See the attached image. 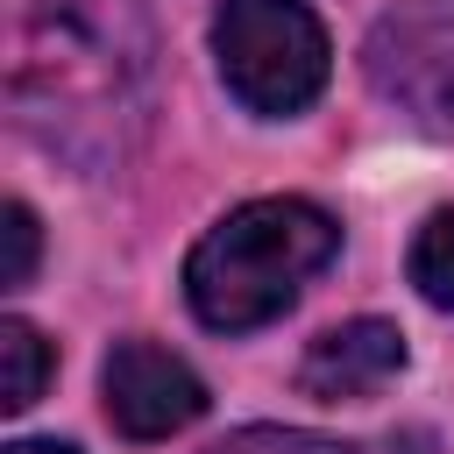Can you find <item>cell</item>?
Segmentation results:
<instances>
[{"label":"cell","instance_id":"1","mask_svg":"<svg viewBox=\"0 0 454 454\" xmlns=\"http://www.w3.org/2000/svg\"><path fill=\"white\" fill-rule=\"evenodd\" d=\"M149 78L156 28L142 0H28L7 106L43 149L71 156L78 170H106L149 121Z\"/></svg>","mask_w":454,"mask_h":454},{"label":"cell","instance_id":"2","mask_svg":"<svg viewBox=\"0 0 454 454\" xmlns=\"http://www.w3.org/2000/svg\"><path fill=\"white\" fill-rule=\"evenodd\" d=\"M340 255V227L312 199H248L184 255V298L213 333H248L291 312V298Z\"/></svg>","mask_w":454,"mask_h":454},{"label":"cell","instance_id":"3","mask_svg":"<svg viewBox=\"0 0 454 454\" xmlns=\"http://www.w3.org/2000/svg\"><path fill=\"white\" fill-rule=\"evenodd\" d=\"M213 57H220L227 92L270 121L312 106L333 71V43L305 0H220Z\"/></svg>","mask_w":454,"mask_h":454},{"label":"cell","instance_id":"4","mask_svg":"<svg viewBox=\"0 0 454 454\" xmlns=\"http://www.w3.org/2000/svg\"><path fill=\"white\" fill-rule=\"evenodd\" d=\"M362 71L404 114L454 121V0H404V7H390L369 28V43H362Z\"/></svg>","mask_w":454,"mask_h":454},{"label":"cell","instance_id":"5","mask_svg":"<svg viewBox=\"0 0 454 454\" xmlns=\"http://www.w3.org/2000/svg\"><path fill=\"white\" fill-rule=\"evenodd\" d=\"M99 390H106L114 433H128V440H170L206 411V383L156 340H114Z\"/></svg>","mask_w":454,"mask_h":454},{"label":"cell","instance_id":"6","mask_svg":"<svg viewBox=\"0 0 454 454\" xmlns=\"http://www.w3.org/2000/svg\"><path fill=\"white\" fill-rule=\"evenodd\" d=\"M397 369H404V333H397L390 319H348V326H326V333L305 348V362H298V390L340 404V397H369V390H383Z\"/></svg>","mask_w":454,"mask_h":454},{"label":"cell","instance_id":"7","mask_svg":"<svg viewBox=\"0 0 454 454\" xmlns=\"http://www.w3.org/2000/svg\"><path fill=\"white\" fill-rule=\"evenodd\" d=\"M57 369V348L28 319H0V411H28Z\"/></svg>","mask_w":454,"mask_h":454},{"label":"cell","instance_id":"8","mask_svg":"<svg viewBox=\"0 0 454 454\" xmlns=\"http://www.w3.org/2000/svg\"><path fill=\"white\" fill-rule=\"evenodd\" d=\"M206 454H404L397 440H333V433H305V426H241L227 440H213Z\"/></svg>","mask_w":454,"mask_h":454},{"label":"cell","instance_id":"9","mask_svg":"<svg viewBox=\"0 0 454 454\" xmlns=\"http://www.w3.org/2000/svg\"><path fill=\"white\" fill-rule=\"evenodd\" d=\"M404 270H411V284H419V298H426L433 312H454V206H440V213L411 234Z\"/></svg>","mask_w":454,"mask_h":454},{"label":"cell","instance_id":"10","mask_svg":"<svg viewBox=\"0 0 454 454\" xmlns=\"http://www.w3.org/2000/svg\"><path fill=\"white\" fill-rule=\"evenodd\" d=\"M0 234H7V262H0V284H7V291H21V284L35 277V255H43L35 213H28L21 199H7V206H0Z\"/></svg>","mask_w":454,"mask_h":454},{"label":"cell","instance_id":"11","mask_svg":"<svg viewBox=\"0 0 454 454\" xmlns=\"http://www.w3.org/2000/svg\"><path fill=\"white\" fill-rule=\"evenodd\" d=\"M0 454H78V447H64V440H14V447H0Z\"/></svg>","mask_w":454,"mask_h":454}]
</instances>
